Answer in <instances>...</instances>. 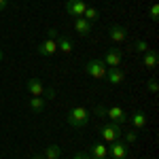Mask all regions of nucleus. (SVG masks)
Segmentation results:
<instances>
[{"label": "nucleus", "mask_w": 159, "mask_h": 159, "mask_svg": "<svg viewBox=\"0 0 159 159\" xmlns=\"http://www.w3.org/2000/svg\"><path fill=\"white\" fill-rule=\"evenodd\" d=\"M157 83H155V81H151V83H148V91H151V93H157Z\"/></svg>", "instance_id": "25"}, {"label": "nucleus", "mask_w": 159, "mask_h": 159, "mask_svg": "<svg viewBox=\"0 0 159 159\" xmlns=\"http://www.w3.org/2000/svg\"><path fill=\"white\" fill-rule=\"evenodd\" d=\"M2 57H4V53H2V49H0V61H2Z\"/></svg>", "instance_id": "29"}, {"label": "nucleus", "mask_w": 159, "mask_h": 159, "mask_svg": "<svg viewBox=\"0 0 159 159\" xmlns=\"http://www.w3.org/2000/svg\"><path fill=\"white\" fill-rule=\"evenodd\" d=\"M36 51L40 53V55L49 57V55H53V53H57V45H55V40H53V38H47V40H43V43L38 45Z\"/></svg>", "instance_id": "11"}, {"label": "nucleus", "mask_w": 159, "mask_h": 159, "mask_svg": "<svg viewBox=\"0 0 159 159\" xmlns=\"http://www.w3.org/2000/svg\"><path fill=\"white\" fill-rule=\"evenodd\" d=\"M127 153H129V144H125L123 140H115V142H110L108 147V159H125L127 157Z\"/></svg>", "instance_id": "5"}, {"label": "nucleus", "mask_w": 159, "mask_h": 159, "mask_svg": "<svg viewBox=\"0 0 159 159\" xmlns=\"http://www.w3.org/2000/svg\"><path fill=\"white\" fill-rule=\"evenodd\" d=\"M89 155H91V159H108V147L104 142H96L89 151Z\"/></svg>", "instance_id": "12"}, {"label": "nucleus", "mask_w": 159, "mask_h": 159, "mask_svg": "<svg viewBox=\"0 0 159 159\" xmlns=\"http://www.w3.org/2000/svg\"><path fill=\"white\" fill-rule=\"evenodd\" d=\"M47 34H49V38H53V40L60 36V32H57V30H47Z\"/></svg>", "instance_id": "26"}, {"label": "nucleus", "mask_w": 159, "mask_h": 159, "mask_svg": "<svg viewBox=\"0 0 159 159\" xmlns=\"http://www.w3.org/2000/svg\"><path fill=\"white\" fill-rule=\"evenodd\" d=\"M83 17H85L87 21H91V24H93V21H98V19H100V11L96 9V7H87L85 13H83Z\"/></svg>", "instance_id": "19"}, {"label": "nucleus", "mask_w": 159, "mask_h": 159, "mask_svg": "<svg viewBox=\"0 0 159 159\" xmlns=\"http://www.w3.org/2000/svg\"><path fill=\"white\" fill-rule=\"evenodd\" d=\"M7 7H9V0H0V13L7 11Z\"/></svg>", "instance_id": "27"}, {"label": "nucleus", "mask_w": 159, "mask_h": 159, "mask_svg": "<svg viewBox=\"0 0 159 159\" xmlns=\"http://www.w3.org/2000/svg\"><path fill=\"white\" fill-rule=\"evenodd\" d=\"M136 138H138V132H125L123 142H125V144H132V142H136Z\"/></svg>", "instance_id": "21"}, {"label": "nucleus", "mask_w": 159, "mask_h": 159, "mask_svg": "<svg viewBox=\"0 0 159 159\" xmlns=\"http://www.w3.org/2000/svg\"><path fill=\"white\" fill-rule=\"evenodd\" d=\"M30 110L32 112H36V115H40L43 110H45V102H43V98H30Z\"/></svg>", "instance_id": "17"}, {"label": "nucleus", "mask_w": 159, "mask_h": 159, "mask_svg": "<svg viewBox=\"0 0 159 159\" xmlns=\"http://www.w3.org/2000/svg\"><path fill=\"white\" fill-rule=\"evenodd\" d=\"M129 121H132V125H134L136 129H144L147 127V115L142 110H136L134 115L129 117Z\"/></svg>", "instance_id": "14"}, {"label": "nucleus", "mask_w": 159, "mask_h": 159, "mask_svg": "<svg viewBox=\"0 0 159 159\" xmlns=\"http://www.w3.org/2000/svg\"><path fill=\"white\" fill-rule=\"evenodd\" d=\"M60 155H61V148L57 144H49L45 148V157L47 159H60Z\"/></svg>", "instance_id": "18"}, {"label": "nucleus", "mask_w": 159, "mask_h": 159, "mask_svg": "<svg viewBox=\"0 0 159 159\" xmlns=\"http://www.w3.org/2000/svg\"><path fill=\"white\" fill-rule=\"evenodd\" d=\"M55 45H57V51H61V53H70V51H72V40L61 36V34L55 38Z\"/></svg>", "instance_id": "15"}, {"label": "nucleus", "mask_w": 159, "mask_h": 159, "mask_svg": "<svg viewBox=\"0 0 159 159\" xmlns=\"http://www.w3.org/2000/svg\"><path fill=\"white\" fill-rule=\"evenodd\" d=\"M89 123V110L85 106H74L68 110V125L74 129H83Z\"/></svg>", "instance_id": "1"}, {"label": "nucleus", "mask_w": 159, "mask_h": 159, "mask_svg": "<svg viewBox=\"0 0 159 159\" xmlns=\"http://www.w3.org/2000/svg\"><path fill=\"white\" fill-rule=\"evenodd\" d=\"M32 159H45V157H43V155H34Z\"/></svg>", "instance_id": "28"}, {"label": "nucleus", "mask_w": 159, "mask_h": 159, "mask_svg": "<svg viewBox=\"0 0 159 159\" xmlns=\"http://www.w3.org/2000/svg\"><path fill=\"white\" fill-rule=\"evenodd\" d=\"M100 136H102V140H106V142H115V140H119L121 138V125L119 123H108V125H102L100 127Z\"/></svg>", "instance_id": "4"}, {"label": "nucleus", "mask_w": 159, "mask_h": 159, "mask_svg": "<svg viewBox=\"0 0 159 159\" xmlns=\"http://www.w3.org/2000/svg\"><path fill=\"white\" fill-rule=\"evenodd\" d=\"M85 9H87L85 0H66V13L70 17H83Z\"/></svg>", "instance_id": "6"}, {"label": "nucleus", "mask_w": 159, "mask_h": 159, "mask_svg": "<svg viewBox=\"0 0 159 159\" xmlns=\"http://www.w3.org/2000/svg\"><path fill=\"white\" fill-rule=\"evenodd\" d=\"M93 112H96V115H98V117H104V112H106V108H104V106H102V104H98V106H96V108H93Z\"/></svg>", "instance_id": "23"}, {"label": "nucleus", "mask_w": 159, "mask_h": 159, "mask_svg": "<svg viewBox=\"0 0 159 159\" xmlns=\"http://www.w3.org/2000/svg\"><path fill=\"white\" fill-rule=\"evenodd\" d=\"M157 17H159V7H157V4H153V7H151V19L157 21Z\"/></svg>", "instance_id": "22"}, {"label": "nucleus", "mask_w": 159, "mask_h": 159, "mask_svg": "<svg viewBox=\"0 0 159 159\" xmlns=\"http://www.w3.org/2000/svg\"><path fill=\"white\" fill-rule=\"evenodd\" d=\"M104 117H110V121H112V123H119V125H121V123H125V121H129V115H127L123 108H119V106L106 108Z\"/></svg>", "instance_id": "7"}, {"label": "nucleus", "mask_w": 159, "mask_h": 159, "mask_svg": "<svg viewBox=\"0 0 159 159\" xmlns=\"http://www.w3.org/2000/svg\"><path fill=\"white\" fill-rule=\"evenodd\" d=\"M134 49H136V51H140V53H147L151 47H148L147 40H136V43H134Z\"/></svg>", "instance_id": "20"}, {"label": "nucleus", "mask_w": 159, "mask_h": 159, "mask_svg": "<svg viewBox=\"0 0 159 159\" xmlns=\"http://www.w3.org/2000/svg\"><path fill=\"white\" fill-rule=\"evenodd\" d=\"M74 30H76L81 36H87V34L93 30V24L87 21L85 17H74Z\"/></svg>", "instance_id": "10"}, {"label": "nucleus", "mask_w": 159, "mask_h": 159, "mask_svg": "<svg viewBox=\"0 0 159 159\" xmlns=\"http://www.w3.org/2000/svg\"><path fill=\"white\" fill-rule=\"evenodd\" d=\"M85 72L91 79H106V64L102 60H91L85 64Z\"/></svg>", "instance_id": "3"}, {"label": "nucleus", "mask_w": 159, "mask_h": 159, "mask_svg": "<svg viewBox=\"0 0 159 159\" xmlns=\"http://www.w3.org/2000/svg\"><path fill=\"white\" fill-rule=\"evenodd\" d=\"M106 79L110 85H121L125 81V72H121L119 68H110V70H106Z\"/></svg>", "instance_id": "13"}, {"label": "nucleus", "mask_w": 159, "mask_h": 159, "mask_svg": "<svg viewBox=\"0 0 159 159\" xmlns=\"http://www.w3.org/2000/svg\"><path fill=\"white\" fill-rule=\"evenodd\" d=\"M25 89L34 96V98H40V96H47V98H53L55 96V91L53 89H45V85L40 83V79H28V83H25Z\"/></svg>", "instance_id": "2"}, {"label": "nucleus", "mask_w": 159, "mask_h": 159, "mask_svg": "<svg viewBox=\"0 0 159 159\" xmlns=\"http://www.w3.org/2000/svg\"><path fill=\"white\" fill-rule=\"evenodd\" d=\"M72 159H91V155H87V153H74Z\"/></svg>", "instance_id": "24"}, {"label": "nucleus", "mask_w": 159, "mask_h": 159, "mask_svg": "<svg viewBox=\"0 0 159 159\" xmlns=\"http://www.w3.org/2000/svg\"><path fill=\"white\" fill-rule=\"evenodd\" d=\"M157 61H159V55H157V51L148 49L147 53H144V60H142V64H144L147 68H155V66H157Z\"/></svg>", "instance_id": "16"}, {"label": "nucleus", "mask_w": 159, "mask_h": 159, "mask_svg": "<svg viewBox=\"0 0 159 159\" xmlns=\"http://www.w3.org/2000/svg\"><path fill=\"white\" fill-rule=\"evenodd\" d=\"M104 64L110 66V68H119V64H121V51L119 49H108L104 53Z\"/></svg>", "instance_id": "9"}, {"label": "nucleus", "mask_w": 159, "mask_h": 159, "mask_svg": "<svg viewBox=\"0 0 159 159\" xmlns=\"http://www.w3.org/2000/svg\"><path fill=\"white\" fill-rule=\"evenodd\" d=\"M108 38L112 43H117V45H123V43L127 40V30H125L123 25H112L108 30Z\"/></svg>", "instance_id": "8"}]
</instances>
